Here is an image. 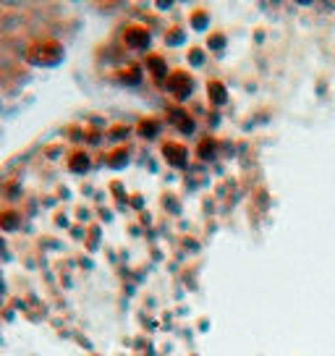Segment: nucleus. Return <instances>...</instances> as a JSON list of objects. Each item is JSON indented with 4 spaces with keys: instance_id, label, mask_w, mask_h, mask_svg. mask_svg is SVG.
Masks as SVG:
<instances>
[{
    "instance_id": "1",
    "label": "nucleus",
    "mask_w": 335,
    "mask_h": 356,
    "mask_svg": "<svg viewBox=\"0 0 335 356\" xmlns=\"http://www.w3.org/2000/svg\"><path fill=\"white\" fill-rule=\"evenodd\" d=\"M60 56H63V47L58 42H53V40H40V42H34L32 47H29V53H26V58H29L32 63H40V66H53V63L60 60Z\"/></svg>"
},
{
    "instance_id": "3",
    "label": "nucleus",
    "mask_w": 335,
    "mask_h": 356,
    "mask_svg": "<svg viewBox=\"0 0 335 356\" xmlns=\"http://www.w3.org/2000/svg\"><path fill=\"white\" fill-rule=\"evenodd\" d=\"M165 157H170L173 163H183V149L181 147H165Z\"/></svg>"
},
{
    "instance_id": "4",
    "label": "nucleus",
    "mask_w": 335,
    "mask_h": 356,
    "mask_svg": "<svg viewBox=\"0 0 335 356\" xmlns=\"http://www.w3.org/2000/svg\"><path fill=\"white\" fill-rule=\"evenodd\" d=\"M71 168H74V170H84V168H87V157L76 155L74 157V163H71Z\"/></svg>"
},
{
    "instance_id": "2",
    "label": "nucleus",
    "mask_w": 335,
    "mask_h": 356,
    "mask_svg": "<svg viewBox=\"0 0 335 356\" xmlns=\"http://www.w3.org/2000/svg\"><path fill=\"white\" fill-rule=\"evenodd\" d=\"M126 42L131 44V47H142V44H147V34L142 29H131V32L126 34Z\"/></svg>"
},
{
    "instance_id": "5",
    "label": "nucleus",
    "mask_w": 335,
    "mask_h": 356,
    "mask_svg": "<svg viewBox=\"0 0 335 356\" xmlns=\"http://www.w3.org/2000/svg\"><path fill=\"white\" fill-rule=\"evenodd\" d=\"M213 95L218 102H223V87H220V84H213Z\"/></svg>"
}]
</instances>
